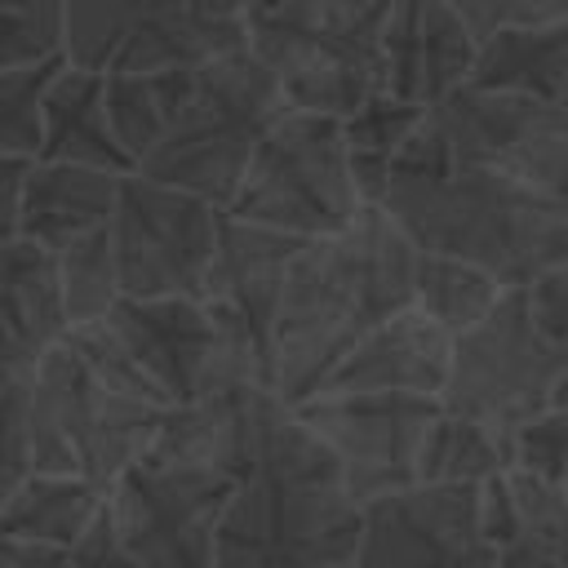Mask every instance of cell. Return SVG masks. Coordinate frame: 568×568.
<instances>
[{
  "label": "cell",
  "mask_w": 568,
  "mask_h": 568,
  "mask_svg": "<svg viewBox=\"0 0 568 568\" xmlns=\"http://www.w3.org/2000/svg\"><path fill=\"white\" fill-rule=\"evenodd\" d=\"M413 266L417 244L382 204H359L346 231L306 240L271 328V390L284 404L311 399L368 328L413 306Z\"/></svg>",
  "instance_id": "cell-1"
},
{
  "label": "cell",
  "mask_w": 568,
  "mask_h": 568,
  "mask_svg": "<svg viewBox=\"0 0 568 568\" xmlns=\"http://www.w3.org/2000/svg\"><path fill=\"white\" fill-rule=\"evenodd\" d=\"M382 209L417 248L475 262L501 288H524L532 275L568 266V200L501 169L448 164L390 178Z\"/></svg>",
  "instance_id": "cell-2"
},
{
  "label": "cell",
  "mask_w": 568,
  "mask_h": 568,
  "mask_svg": "<svg viewBox=\"0 0 568 568\" xmlns=\"http://www.w3.org/2000/svg\"><path fill=\"white\" fill-rule=\"evenodd\" d=\"M395 0H262L248 53L275 75L288 111L346 120L382 93V27Z\"/></svg>",
  "instance_id": "cell-3"
},
{
  "label": "cell",
  "mask_w": 568,
  "mask_h": 568,
  "mask_svg": "<svg viewBox=\"0 0 568 568\" xmlns=\"http://www.w3.org/2000/svg\"><path fill=\"white\" fill-rule=\"evenodd\" d=\"M288 111L275 75L248 53H222L195 67V89L160 146L138 164L142 178L191 191L226 213L266 129Z\"/></svg>",
  "instance_id": "cell-4"
},
{
  "label": "cell",
  "mask_w": 568,
  "mask_h": 568,
  "mask_svg": "<svg viewBox=\"0 0 568 568\" xmlns=\"http://www.w3.org/2000/svg\"><path fill=\"white\" fill-rule=\"evenodd\" d=\"M160 413L164 408L106 386L67 342H58L40 355L27 386L31 470L84 475L111 493V484L146 453Z\"/></svg>",
  "instance_id": "cell-5"
},
{
  "label": "cell",
  "mask_w": 568,
  "mask_h": 568,
  "mask_svg": "<svg viewBox=\"0 0 568 568\" xmlns=\"http://www.w3.org/2000/svg\"><path fill=\"white\" fill-rule=\"evenodd\" d=\"M359 501L337 479L253 470L213 528V568H333L355 564Z\"/></svg>",
  "instance_id": "cell-6"
},
{
  "label": "cell",
  "mask_w": 568,
  "mask_h": 568,
  "mask_svg": "<svg viewBox=\"0 0 568 568\" xmlns=\"http://www.w3.org/2000/svg\"><path fill=\"white\" fill-rule=\"evenodd\" d=\"M359 204L364 200L346 164L342 120L284 111L257 142L226 213L297 240H324L346 231Z\"/></svg>",
  "instance_id": "cell-7"
},
{
  "label": "cell",
  "mask_w": 568,
  "mask_h": 568,
  "mask_svg": "<svg viewBox=\"0 0 568 568\" xmlns=\"http://www.w3.org/2000/svg\"><path fill=\"white\" fill-rule=\"evenodd\" d=\"M564 368L568 355L532 328L524 288H506L475 328L453 337L439 408L510 435L515 426L550 408V390Z\"/></svg>",
  "instance_id": "cell-8"
},
{
  "label": "cell",
  "mask_w": 568,
  "mask_h": 568,
  "mask_svg": "<svg viewBox=\"0 0 568 568\" xmlns=\"http://www.w3.org/2000/svg\"><path fill=\"white\" fill-rule=\"evenodd\" d=\"M222 209L209 200L151 182L138 169L120 178L111 213V248L120 297H200Z\"/></svg>",
  "instance_id": "cell-9"
},
{
  "label": "cell",
  "mask_w": 568,
  "mask_h": 568,
  "mask_svg": "<svg viewBox=\"0 0 568 568\" xmlns=\"http://www.w3.org/2000/svg\"><path fill=\"white\" fill-rule=\"evenodd\" d=\"M293 408L328 444L342 488L359 506L417 484V453L439 417V399L395 390H315Z\"/></svg>",
  "instance_id": "cell-10"
},
{
  "label": "cell",
  "mask_w": 568,
  "mask_h": 568,
  "mask_svg": "<svg viewBox=\"0 0 568 568\" xmlns=\"http://www.w3.org/2000/svg\"><path fill=\"white\" fill-rule=\"evenodd\" d=\"M453 164L501 169L537 191L568 200V102H532L462 84L426 106Z\"/></svg>",
  "instance_id": "cell-11"
},
{
  "label": "cell",
  "mask_w": 568,
  "mask_h": 568,
  "mask_svg": "<svg viewBox=\"0 0 568 568\" xmlns=\"http://www.w3.org/2000/svg\"><path fill=\"white\" fill-rule=\"evenodd\" d=\"M231 488V479L138 457L106 506L142 568H213V528Z\"/></svg>",
  "instance_id": "cell-12"
},
{
  "label": "cell",
  "mask_w": 568,
  "mask_h": 568,
  "mask_svg": "<svg viewBox=\"0 0 568 568\" xmlns=\"http://www.w3.org/2000/svg\"><path fill=\"white\" fill-rule=\"evenodd\" d=\"M355 568H497L475 484H408L359 506Z\"/></svg>",
  "instance_id": "cell-13"
},
{
  "label": "cell",
  "mask_w": 568,
  "mask_h": 568,
  "mask_svg": "<svg viewBox=\"0 0 568 568\" xmlns=\"http://www.w3.org/2000/svg\"><path fill=\"white\" fill-rule=\"evenodd\" d=\"M306 240L240 222L222 213L217 226V248L200 288V302L213 320L217 351L240 359L244 368L262 373L271 368V328L284 293V275Z\"/></svg>",
  "instance_id": "cell-14"
},
{
  "label": "cell",
  "mask_w": 568,
  "mask_h": 568,
  "mask_svg": "<svg viewBox=\"0 0 568 568\" xmlns=\"http://www.w3.org/2000/svg\"><path fill=\"white\" fill-rule=\"evenodd\" d=\"M213 40L186 0H67V62L98 75L204 67Z\"/></svg>",
  "instance_id": "cell-15"
},
{
  "label": "cell",
  "mask_w": 568,
  "mask_h": 568,
  "mask_svg": "<svg viewBox=\"0 0 568 568\" xmlns=\"http://www.w3.org/2000/svg\"><path fill=\"white\" fill-rule=\"evenodd\" d=\"M479 40L448 0H395L382 27V89L435 106L470 80Z\"/></svg>",
  "instance_id": "cell-16"
},
{
  "label": "cell",
  "mask_w": 568,
  "mask_h": 568,
  "mask_svg": "<svg viewBox=\"0 0 568 568\" xmlns=\"http://www.w3.org/2000/svg\"><path fill=\"white\" fill-rule=\"evenodd\" d=\"M102 320L164 404H186L200 390L217 351V333L200 297H115Z\"/></svg>",
  "instance_id": "cell-17"
},
{
  "label": "cell",
  "mask_w": 568,
  "mask_h": 568,
  "mask_svg": "<svg viewBox=\"0 0 568 568\" xmlns=\"http://www.w3.org/2000/svg\"><path fill=\"white\" fill-rule=\"evenodd\" d=\"M453 337L417 306L368 328L324 377L320 390H395L439 399L448 382Z\"/></svg>",
  "instance_id": "cell-18"
},
{
  "label": "cell",
  "mask_w": 568,
  "mask_h": 568,
  "mask_svg": "<svg viewBox=\"0 0 568 568\" xmlns=\"http://www.w3.org/2000/svg\"><path fill=\"white\" fill-rule=\"evenodd\" d=\"M120 178L124 173H106L89 164L31 160L22 178V200H18V235L58 253L71 240L98 226H111Z\"/></svg>",
  "instance_id": "cell-19"
},
{
  "label": "cell",
  "mask_w": 568,
  "mask_h": 568,
  "mask_svg": "<svg viewBox=\"0 0 568 568\" xmlns=\"http://www.w3.org/2000/svg\"><path fill=\"white\" fill-rule=\"evenodd\" d=\"M36 160H62V164H89L106 173H133V160L120 151L106 102H102V75L62 62L53 84L44 89L40 106V155Z\"/></svg>",
  "instance_id": "cell-20"
},
{
  "label": "cell",
  "mask_w": 568,
  "mask_h": 568,
  "mask_svg": "<svg viewBox=\"0 0 568 568\" xmlns=\"http://www.w3.org/2000/svg\"><path fill=\"white\" fill-rule=\"evenodd\" d=\"M466 84L532 102H568V22L493 31L479 40Z\"/></svg>",
  "instance_id": "cell-21"
},
{
  "label": "cell",
  "mask_w": 568,
  "mask_h": 568,
  "mask_svg": "<svg viewBox=\"0 0 568 568\" xmlns=\"http://www.w3.org/2000/svg\"><path fill=\"white\" fill-rule=\"evenodd\" d=\"M0 328L13 333L36 355L58 346L71 328L58 253L27 235L0 244Z\"/></svg>",
  "instance_id": "cell-22"
},
{
  "label": "cell",
  "mask_w": 568,
  "mask_h": 568,
  "mask_svg": "<svg viewBox=\"0 0 568 568\" xmlns=\"http://www.w3.org/2000/svg\"><path fill=\"white\" fill-rule=\"evenodd\" d=\"M102 506H106V493L93 479L67 475V470H31L13 488V497L0 506V532L71 550Z\"/></svg>",
  "instance_id": "cell-23"
},
{
  "label": "cell",
  "mask_w": 568,
  "mask_h": 568,
  "mask_svg": "<svg viewBox=\"0 0 568 568\" xmlns=\"http://www.w3.org/2000/svg\"><path fill=\"white\" fill-rule=\"evenodd\" d=\"M195 89V67H169V71H129V75H102V102L111 133L120 151L133 160V169L160 146L178 111L186 106Z\"/></svg>",
  "instance_id": "cell-24"
},
{
  "label": "cell",
  "mask_w": 568,
  "mask_h": 568,
  "mask_svg": "<svg viewBox=\"0 0 568 568\" xmlns=\"http://www.w3.org/2000/svg\"><path fill=\"white\" fill-rule=\"evenodd\" d=\"M426 115V106L399 102L386 89L373 93L368 102H359L346 120H342V142H346V164L355 178V191L364 204H382V191L390 182L395 155L408 142V133L417 129V120Z\"/></svg>",
  "instance_id": "cell-25"
},
{
  "label": "cell",
  "mask_w": 568,
  "mask_h": 568,
  "mask_svg": "<svg viewBox=\"0 0 568 568\" xmlns=\"http://www.w3.org/2000/svg\"><path fill=\"white\" fill-rule=\"evenodd\" d=\"M510 470V435L439 408L417 453V484H488Z\"/></svg>",
  "instance_id": "cell-26"
},
{
  "label": "cell",
  "mask_w": 568,
  "mask_h": 568,
  "mask_svg": "<svg viewBox=\"0 0 568 568\" xmlns=\"http://www.w3.org/2000/svg\"><path fill=\"white\" fill-rule=\"evenodd\" d=\"M506 288L479 271L475 262L448 257V253H426L417 248V266H413V306L435 320L448 337L475 328L501 297Z\"/></svg>",
  "instance_id": "cell-27"
},
{
  "label": "cell",
  "mask_w": 568,
  "mask_h": 568,
  "mask_svg": "<svg viewBox=\"0 0 568 568\" xmlns=\"http://www.w3.org/2000/svg\"><path fill=\"white\" fill-rule=\"evenodd\" d=\"M515 493V532L497 550V568H568V501L559 488L506 470Z\"/></svg>",
  "instance_id": "cell-28"
},
{
  "label": "cell",
  "mask_w": 568,
  "mask_h": 568,
  "mask_svg": "<svg viewBox=\"0 0 568 568\" xmlns=\"http://www.w3.org/2000/svg\"><path fill=\"white\" fill-rule=\"evenodd\" d=\"M58 275H62V302L71 324L102 320L120 297V271L111 248V226H98L67 248H58Z\"/></svg>",
  "instance_id": "cell-29"
},
{
  "label": "cell",
  "mask_w": 568,
  "mask_h": 568,
  "mask_svg": "<svg viewBox=\"0 0 568 568\" xmlns=\"http://www.w3.org/2000/svg\"><path fill=\"white\" fill-rule=\"evenodd\" d=\"M67 58V0H0V71Z\"/></svg>",
  "instance_id": "cell-30"
},
{
  "label": "cell",
  "mask_w": 568,
  "mask_h": 568,
  "mask_svg": "<svg viewBox=\"0 0 568 568\" xmlns=\"http://www.w3.org/2000/svg\"><path fill=\"white\" fill-rule=\"evenodd\" d=\"M62 62L67 58L0 71V155H18V160L40 155V106Z\"/></svg>",
  "instance_id": "cell-31"
},
{
  "label": "cell",
  "mask_w": 568,
  "mask_h": 568,
  "mask_svg": "<svg viewBox=\"0 0 568 568\" xmlns=\"http://www.w3.org/2000/svg\"><path fill=\"white\" fill-rule=\"evenodd\" d=\"M510 470L564 488L568 484V413H537L510 430Z\"/></svg>",
  "instance_id": "cell-32"
},
{
  "label": "cell",
  "mask_w": 568,
  "mask_h": 568,
  "mask_svg": "<svg viewBox=\"0 0 568 568\" xmlns=\"http://www.w3.org/2000/svg\"><path fill=\"white\" fill-rule=\"evenodd\" d=\"M475 40H488L506 27H546L568 22V0H448Z\"/></svg>",
  "instance_id": "cell-33"
},
{
  "label": "cell",
  "mask_w": 568,
  "mask_h": 568,
  "mask_svg": "<svg viewBox=\"0 0 568 568\" xmlns=\"http://www.w3.org/2000/svg\"><path fill=\"white\" fill-rule=\"evenodd\" d=\"M524 306L532 328L568 355V266H550L524 284Z\"/></svg>",
  "instance_id": "cell-34"
},
{
  "label": "cell",
  "mask_w": 568,
  "mask_h": 568,
  "mask_svg": "<svg viewBox=\"0 0 568 568\" xmlns=\"http://www.w3.org/2000/svg\"><path fill=\"white\" fill-rule=\"evenodd\" d=\"M31 475V448H27V386L0 395V506L13 497V488Z\"/></svg>",
  "instance_id": "cell-35"
},
{
  "label": "cell",
  "mask_w": 568,
  "mask_h": 568,
  "mask_svg": "<svg viewBox=\"0 0 568 568\" xmlns=\"http://www.w3.org/2000/svg\"><path fill=\"white\" fill-rule=\"evenodd\" d=\"M257 4L262 0H186L191 18L213 40L217 58L222 53H235V49H248V18H253Z\"/></svg>",
  "instance_id": "cell-36"
},
{
  "label": "cell",
  "mask_w": 568,
  "mask_h": 568,
  "mask_svg": "<svg viewBox=\"0 0 568 568\" xmlns=\"http://www.w3.org/2000/svg\"><path fill=\"white\" fill-rule=\"evenodd\" d=\"M67 564L71 568H142L138 555L124 546V537L111 519V506H102L98 519L80 532V541L67 550Z\"/></svg>",
  "instance_id": "cell-37"
},
{
  "label": "cell",
  "mask_w": 568,
  "mask_h": 568,
  "mask_svg": "<svg viewBox=\"0 0 568 568\" xmlns=\"http://www.w3.org/2000/svg\"><path fill=\"white\" fill-rule=\"evenodd\" d=\"M0 568H71V564H67V550H58V546H40V541L0 532Z\"/></svg>",
  "instance_id": "cell-38"
},
{
  "label": "cell",
  "mask_w": 568,
  "mask_h": 568,
  "mask_svg": "<svg viewBox=\"0 0 568 568\" xmlns=\"http://www.w3.org/2000/svg\"><path fill=\"white\" fill-rule=\"evenodd\" d=\"M31 160L0 155V244L18 235V200H22V178Z\"/></svg>",
  "instance_id": "cell-39"
},
{
  "label": "cell",
  "mask_w": 568,
  "mask_h": 568,
  "mask_svg": "<svg viewBox=\"0 0 568 568\" xmlns=\"http://www.w3.org/2000/svg\"><path fill=\"white\" fill-rule=\"evenodd\" d=\"M36 364H40V355H36V351H27L13 333H4V328H0V395L31 386Z\"/></svg>",
  "instance_id": "cell-40"
},
{
  "label": "cell",
  "mask_w": 568,
  "mask_h": 568,
  "mask_svg": "<svg viewBox=\"0 0 568 568\" xmlns=\"http://www.w3.org/2000/svg\"><path fill=\"white\" fill-rule=\"evenodd\" d=\"M559 493H564V501H568V484H564V488H559Z\"/></svg>",
  "instance_id": "cell-41"
},
{
  "label": "cell",
  "mask_w": 568,
  "mask_h": 568,
  "mask_svg": "<svg viewBox=\"0 0 568 568\" xmlns=\"http://www.w3.org/2000/svg\"><path fill=\"white\" fill-rule=\"evenodd\" d=\"M333 568H355V564H333Z\"/></svg>",
  "instance_id": "cell-42"
}]
</instances>
